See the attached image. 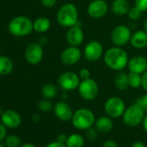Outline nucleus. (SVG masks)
Segmentation results:
<instances>
[{
	"label": "nucleus",
	"mask_w": 147,
	"mask_h": 147,
	"mask_svg": "<svg viewBox=\"0 0 147 147\" xmlns=\"http://www.w3.org/2000/svg\"><path fill=\"white\" fill-rule=\"evenodd\" d=\"M104 62L107 67L119 72L127 67L129 57L127 52L122 47L113 46L106 50L103 55Z\"/></svg>",
	"instance_id": "1"
},
{
	"label": "nucleus",
	"mask_w": 147,
	"mask_h": 147,
	"mask_svg": "<svg viewBox=\"0 0 147 147\" xmlns=\"http://www.w3.org/2000/svg\"><path fill=\"white\" fill-rule=\"evenodd\" d=\"M9 33L15 37H25L34 31L33 21L25 16H17L8 24Z\"/></svg>",
	"instance_id": "2"
},
{
	"label": "nucleus",
	"mask_w": 147,
	"mask_h": 147,
	"mask_svg": "<svg viewBox=\"0 0 147 147\" xmlns=\"http://www.w3.org/2000/svg\"><path fill=\"white\" fill-rule=\"evenodd\" d=\"M78 9L72 3H66L62 5L57 11L56 21L59 25L64 28H70L78 24Z\"/></svg>",
	"instance_id": "3"
},
{
	"label": "nucleus",
	"mask_w": 147,
	"mask_h": 147,
	"mask_svg": "<svg viewBox=\"0 0 147 147\" xmlns=\"http://www.w3.org/2000/svg\"><path fill=\"white\" fill-rule=\"evenodd\" d=\"M95 119L94 113L92 110L82 107L74 112L71 122L75 128L81 131H86L94 125Z\"/></svg>",
	"instance_id": "4"
},
{
	"label": "nucleus",
	"mask_w": 147,
	"mask_h": 147,
	"mask_svg": "<svg viewBox=\"0 0 147 147\" xmlns=\"http://www.w3.org/2000/svg\"><path fill=\"white\" fill-rule=\"evenodd\" d=\"M145 113L144 110L138 103H135L125 108L121 118L125 125L135 127L142 124Z\"/></svg>",
	"instance_id": "5"
},
{
	"label": "nucleus",
	"mask_w": 147,
	"mask_h": 147,
	"mask_svg": "<svg viewBox=\"0 0 147 147\" xmlns=\"http://www.w3.org/2000/svg\"><path fill=\"white\" fill-rule=\"evenodd\" d=\"M81 81L79 75L76 73L67 71L59 76L57 84L63 92H71L78 88Z\"/></svg>",
	"instance_id": "6"
},
{
	"label": "nucleus",
	"mask_w": 147,
	"mask_h": 147,
	"mask_svg": "<svg viewBox=\"0 0 147 147\" xmlns=\"http://www.w3.org/2000/svg\"><path fill=\"white\" fill-rule=\"evenodd\" d=\"M77 89L80 96L87 101L95 100L100 91L98 83L92 78L82 80Z\"/></svg>",
	"instance_id": "7"
},
{
	"label": "nucleus",
	"mask_w": 147,
	"mask_h": 147,
	"mask_svg": "<svg viewBox=\"0 0 147 147\" xmlns=\"http://www.w3.org/2000/svg\"><path fill=\"white\" fill-rule=\"evenodd\" d=\"M125 108L126 107L124 100L118 96L109 97L104 104V110L106 114L112 119H118L122 117Z\"/></svg>",
	"instance_id": "8"
},
{
	"label": "nucleus",
	"mask_w": 147,
	"mask_h": 147,
	"mask_svg": "<svg viewBox=\"0 0 147 147\" xmlns=\"http://www.w3.org/2000/svg\"><path fill=\"white\" fill-rule=\"evenodd\" d=\"M131 35V31L128 26L119 24L113 29L111 32V41L114 46L124 47L130 42Z\"/></svg>",
	"instance_id": "9"
},
{
	"label": "nucleus",
	"mask_w": 147,
	"mask_h": 147,
	"mask_svg": "<svg viewBox=\"0 0 147 147\" xmlns=\"http://www.w3.org/2000/svg\"><path fill=\"white\" fill-rule=\"evenodd\" d=\"M43 55L44 52L42 45L39 42H30L25 47L24 58L30 65H38L42 61Z\"/></svg>",
	"instance_id": "10"
},
{
	"label": "nucleus",
	"mask_w": 147,
	"mask_h": 147,
	"mask_svg": "<svg viewBox=\"0 0 147 147\" xmlns=\"http://www.w3.org/2000/svg\"><path fill=\"white\" fill-rule=\"evenodd\" d=\"M84 57L91 62L99 61L104 55V48L100 42L96 40L89 41L84 48Z\"/></svg>",
	"instance_id": "11"
},
{
	"label": "nucleus",
	"mask_w": 147,
	"mask_h": 147,
	"mask_svg": "<svg viewBox=\"0 0 147 147\" xmlns=\"http://www.w3.org/2000/svg\"><path fill=\"white\" fill-rule=\"evenodd\" d=\"M82 56V50L79 47L76 46H70L65 48L60 55V60L63 65L66 66H74L78 63Z\"/></svg>",
	"instance_id": "12"
},
{
	"label": "nucleus",
	"mask_w": 147,
	"mask_h": 147,
	"mask_svg": "<svg viewBox=\"0 0 147 147\" xmlns=\"http://www.w3.org/2000/svg\"><path fill=\"white\" fill-rule=\"evenodd\" d=\"M109 5L106 0H92L87 7V13L94 19H100L107 15Z\"/></svg>",
	"instance_id": "13"
},
{
	"label": "nucleus",
	"mask_w": 147,
	"mask_h": 147,
	"mask_svg": "<svg viewBox=\"0 0 147 147\" xmlns=\"http://www.w3.org/2000/svg\"><path fill=\"white\" fill-rule=\"evenodd\" d=\"M66 40L68 45L79 47L84 42V32L81 26L74 25L70 28H67L66 32Z\"/></svg>",
	"instance_id": "14"
},
{
	"label": "nucleus",
	"mask_w": 147,
	"mask_h": 147,
	"mask_svg": "<svg viewBox=\"0 0 147 147\" xmlns=\"http://www.w3.org/2000/svg\"><path fill=\"white\" fill-rule=\"evenodd\" d=\"M53 112L55 113V116L62 122L71 121L74 114V111L72 107L65 100L56 102L54 105Z\"/></svg>",
	"instance_id": "15"
},
{
	"label": "nucleus",
	"mask_w": 147,
	"mask_h": 147,
	"mask_svg": "<svg viewBox=\"0 0 147 147\" xmlns=\"http://www.w3.org/2000/svg\"><path fill=\"white\" fill-rule=\"evenodd\" d=\"M0 117H1V122L7 128H18L22 123L21 115L17 111L12 109L5 110Z\"/></svg>",
	"instance_id": "16"
},
{
	"label": "nucleus",
	"mask_w": 147,
	"mask_h": 147,
	"mask_svg": "<svg viewBox=\"0 0 147 147\" xmlns=\"http://www.w3.org/2000/svg\"><path fill=\"white\" fill-rule=\"evenodd\" d=\"M127 68L129 72L137 73L139 75L143 74L147 70V58L144 55H135L129 59Z\"/></svg>",
	"instance_id": "17"
},
{
	"label": "nucleus",
	"mask_w": 147,
	"mask_h": 147,
	"mask_svg": "<svg viewBox=\"0 0 147 147\" xmlns=\"http://www.w3.org/2000/svg\"><path fill=\"white\" fill-rule=\"evenodd\" d=\"M131 45L136 49H143L147 47V32L144 30L135 31L130 40Z\"/></svg>",
	"instance_id": "18"
},
{
	"label": "nucleus",
	"mask_w": 147,
	"mask_h": 147,
	"mask_svg": "<svg viewBox=\"0 0 147 147\" xmlns=\"http://www.w3.org/2000/svg\"><path fill=\"white\" fill-rule=\"evenodd\" d=\"M94 127L97 129L99 132L107 133L113 130V119L109 116H101L95 119Z\"/></svg>",
	"instance_id": "19"
},
{
	"label": "nucleus",
	"mask_w": 147,
	"mask_h": 147,
	"mask_svg": "<svg viewBox=\"0 0 147 147\" xmlns=\"http://www.w3.org/2000/svg\"><path fill=\"white\" fill-rule=\"evenodd\" d=\"M131 6L127 0H113L111 4L112 12L119 17L127 15Z\"/></svg>",
	"instance_id": "20"
},
{
	"label": "nucleus",
	"mask_w": 147,
	"mask_h": 147,
	"mask_svg": "<svg viewBox=\"0 0 147 147\" xmlns=\"http://www.w3.org/2000/svg\"><path fill=\"white\" fill-rule=\"evenodd\" d=\"M51 27V22L48 18L45 17H40L37 18L35 21H33V28L34 31L43 34L49 30Z\"/></svg>",
	"instance_id": "21"
},
{
	"label": "nucleus",
	"mask_w": 147,
	"mask_h": 147,
	"mask_svg": "<svg viewBox=\"0 0 147 147\" xmlns=\"http://www.w3.org/2000/svg\"><path fill=\"white\" fill-rule=\"evenodd\" d=\"M114 86L119 91H125L130 88L128 74L124 71L118 72L114 78Z\"/></svg>",
	"instance_id": "22"
},
{
	"label": "nucleus",
	"mask_w": 147,
	"mask_h": 147,
	"mask_svg": "<svg viewBox=\"0 0 147 147\" xmlns=\"http://www.w3.org/2000/svg\"><path fill=\"white\" fill-rule=\"evenodd\" d=\"M13 61L7 55H0V76H8L13 71Z\"/></svg>",
	"instance_id": "23"
},
{
	"label": "nucleus",
	"mask_w": 147,
	"mask_h": 147,
	"mask_svg": "<svg viewBox=\"0 0 147 147\" xmlns=\"http://www.w3.org/2000/svg\"><path fill=\"white\" fill-rule=\"evenodd\" d=\"M85 144V138L79 133H72L67 135L66 141L67 147H83Z\"/></svg>",
	"instance_id": "24"
},
{
	"label": "nucleus",
	"mask_w": 147,
	"mask_h": 147,
	"mask_svg": "<svg viewBox=\"0 0 147 147\" xmlns=\"http://www.w3.org/2000/svg\"><path fill=\"white\" fill-rule=\"evenodd\" d=\"M41 94L43 98L52 100L58 94V88L53 83H47L41 88Z\"/></svg>",
	"instance_id": "25"
},
{
	"label": "nucleus",
	"mask_w": 147,
	"mask_h": 147,
	"mask_svg": "<svg viewBox=\"0 0 147 147\" xmlns=\"http://www.w3.org/2000/svg\"><path fill=\"white\" fill-rule=\"evenodd\" d=\"M128 79H129L130 88L137 89L142 86V75H139V74H137V73L129 72Z\"/></svg>",
	"instance_id": "26"
},
{
	"label": "nucleus",
	"mask_w": 147,
	"mask_h": 147,
	"mask_svg": "<svg viewBox=\"0 0 147 147\" xmlns=\"http://www.w3.org/2000/svg\"><path fill=\"white\" fill-rule=\"evenodd\" d=\"M5 144L6 147H20L22 144V139L16 134L8 135L5 139Z\"/></svg>",
	"instance_id": "27"
},
{
	"label": "nucleus",
	"mask_w": 147,
	"mask_h": 147,
	"mask_svg": "<svg viewBox=\"0 0 147 147\" xmlns=\"http://www.w3.org/2000/svg\"><path fill=\"white\" fill-rule=\"evenodd\" d=\"M37 106H38L39 110L43 112V113H49V112H50V111H52L54 109V104L52 103L51 100L46 99V98L42 99L38 102Z\"/></svg>",
	"instance_id": "28"
},
{
	"label": "nucleus",
	"mask_w": 147,
	"mask_h": 147,
	"mask_svg": "<svg viewBox=\"0 0 147 147\" xmlns=\"http://www.w3.org/2000/svg\"><path fill=\"white\" fill-rule=\"evenodd\" d=\"M142 13H143V12H142L141 11H139V10L134 5L133 7H131V8H130V10H129V11H128V13H127V16H128V18H129L131 20H132V21H137L138 19L140 18Z\"/></svg>",
	"instance_id": "29"
},
{
	"label": "nucleus",
	"mask_w": 147,
	"mask_h": 147,
	"mask_svg": "<svg viewBox=\"0 0 147 147\" xmlns=\"http://www.w3.org/2000/svg\"><path fill=\"white\" fill-rule=\"evenodd\" d=\"M86 138L88 141L91 142H94L97 138H98V131L95 127H90L88 129H87L86 131Z\"/></svg>",
	"instance_id": "30"
},
{
	"label": "nucleus",
	"mask_w": 147,
	"mask_h": 147,
	"mask_svg": "<svg viewBox=\"0 0 147 147\" xmlns=\"http://www.w3.org/2000/svg\"><path fill=\"white\" fill-rule=\"evenodd\" d=\"M134 5L142 12L147 11V0H135Z\"/></svg>",
	"instance_id": "31"
},
{
	"label": "nucleus",
	"mask_w": 147,
	"mask_h": 147,
	"mask_svg": "<svg viewBox=\"0 0 147 147\" xmlns=\"http://www.w3.org/2000/svg\"><path fill=\"white\" fill-rule=\"evenodd\" d=\"M136 103H138L144 110V112L147 113V93L145 94L140 96L139 98H138Z\"/></svg>",
	"instance_id": "32"
},
{
	"label": "nucleus",
	"mask_w": 147,
	"mask_h": 147,
	"mask_svg": "<svg viewBox=\"0 0 147 147\" xmlns=\"http://www.w3.org/2000/svg\"><path fill=\"white\" fill-rule=\"evenodd\" d=\"M79 76L81 78V80H86V79H89L91 78V72L88 68L87 67H82L80 72H79Z\"/></svg>",
	"instance_id": "33"
},
{
	"label": "nucleus",
	"mask_w": 147,
	"mask_h": 147,
	"mask_svg": "<svg viewBox=\"0 0 147 147\" xmlns=\"http://www.w3.org/2000/svg\"><path fill=\"white\" fill-rule=\"evenodd\" d=\"M57 3V0H41V4L43 7L50 9L53 8Z\"/></svg>",
	"instance_id": "34"
},
{
	"label": "nucleus",
	"mask_w": 147,
	"mask_h": 147,
	"mask_svg": "<svg viewBox=\"0 0 147 147\" xmlns=\"http://www.w3.org/2000/svg\"><path fill=\"white\" fill-rule=\"evenodd\" d=\"M6 137H7L6 126L2 122H0V142H2L3 140H5Z\"/></svg>",
	"instance_id": "35"
},
{
	"label": "nucleus",
	"mask_w": 147,
	"mask_h": 147,
	"mask_svg": "<svg viewBox=\"0 0 147 147\" xmlns=\"http://www.w3.org/2000/svg\"><path fill=\"white\" fill-rule=\"evenodd\" d=\"M102 147H119V144L113 139H107L103 143Z\"/></svg>",
	"instance_id": "36"
},
{
	"label": "nucleus",
	"mask_w": 147,
	"mask_h": 147,
	"mask_svg": "<svg viewBox=\"0 0 147 147\" xmlns=\"http://www.w3.org/2000/svg\"><path fill=\"white\" fill-rule=\"evenodd\" d=\"M45 147H67L66 144H63V143H61L57 140L55 141H52L50 143H49Z\"/></svg>",
	"instance_id": "37"
},
{
	"label": "nucleus",
	"mask_w": 147,
	"mask_h": 147,
	"mask_svg": "<svg viewBox=\"0 0 147 147\" xmlns=\"http://www.w3.org/2000/svg\"><path fill=\"white\" fill-rule=\"evenodd\" d=\"M141 88L147 93V70L142 75V86Z\"/></svg>",
	"instance_id": "38"
},
{
	"label": "nucleus",
	"mask_w": 147,
	"mask_h": 147,
	"mask_svg": "<svg viewBox=\"0 0 147 147\" xmlns=\"http://www.w3.org/2000/svg\"><path fill=\"white\" fill-rule=\"evenodd\" d=\"M67 138V135H66L65 133H59L56 137V140L63 144H66Z\"/></svg>",
	"instance_id": "39"
},
{
	"label": "nucleus",
	"mask_w": 147,
	"mask_h": 147,
	"mask_svg": "<svg viewBox=\"0 0 147 147\" xmlns=\"http://www.w3.org/2000/svg\"><path fill=\"white\" fill-rule=\"evenodd\" d=\"M131 147H146L145 144L143 141L140 140H137L135 142H133L131 145Z\"/></svg>",
	"instance_id": "40"
},
{
	"label": "nucleus",
	"mask_w": 147,
	"mask_h": 147,
	"mask_svg": "<svg viewBox=\"0 0 147 147\" xmlns=\"http://www.w3.org/2000/svg\"><path fill=\"white\" fill-rule=\"evenodd\" d=\"M32 120H33L35 123H38V122H40V120H41V117H40V115H39V114H37V113H34V114L32 115Z\"/></svg>",
	"instance_id": "41"
},
{
	"label": "nucleus",
	"mask_w": 147,
	"mask_h": 147,
	"mask_svg": "<svg viewBox=\"0 0 147 147\" xmlns=\"http://www.w3.org/2000/svg\"><path fill=\"white\" fill-rule=\"evenodd\" d=\"M142 125H143V128H144V131L147 132V113L145 114V116L144 118V120L142 122Z\"/></svg>",
	"instance_id": "42"
},
{
	"label": "nucleus",
	"mask_w": 147,
	"mask_h": 147,
	"mask_svg": "<svg viewBox=\"0 0 147 147\" xmlns=\"http://www.w3.org/2000/svg\"><path fill=\"white\" fill-rule=\"evenodd\" d=\"M47 42H48V38L45 37V36H42V37L39 38V42H39L41 45H44V44L47 43Z\"/></svg>",
	"instance_id": "43"
},
{
	"label": "nucleus",
	"mask_w": 147,
	"mask_h": 147,
	"mask_svg": "<svg viewBox=\"0 0 147 147\" xmlns=\"http://www.w3.org/2000/svg\"><path fill=\"white\" fill-rule=\"evenodd\" d=\"M20 147H36V146L30 143H25V144H23Z\"/></svg>",
	"instance_id": "44"
},
{
	"label": "nucleus",
	"mask_w": 147,
	"mask_h": 147,
	"mask_svg": "<svg viewBox=\"0 0 147 147\" xmlns=\"http://www.w3.org/2000/svg\"><path fill=\"white\" fill-rule=\"evenodd\" d=\"M144 30L147 32V18H146V19L144 20Z\"/></svg>",
	"instance_id": "45"
},
{
	"label": "nucleus",
	"mask_w": 147,
	"mask_h": 147,
	"mask_svg": "<svg viewBox=\"0 0 147 147\" xmlns=\"http://www.w3.org/2000/svg\"><path fill=\"white\" fill-rule=\"evenodd\" d=\"M4 111H5V110L3 109V107H2L1 106H0V116H1V115H2V113H4Z\"/></svg>",
	"instance_id": "46"
},
{
	"label": "nucleus",
	"mask_w": 147,
	"mask_h": 147,
	"mask_svg": "<svg viewBox=\"0 0 147 147\" xmlns=\"http://www.w3.org/2000/svg\"><path fill=\"white\" fill-rule=\"evenodd\" d=\"M0 147H6V145H5V144H3L0 142Z\"/></svg>",
	"instance_id": "47"
},
{
	"label": "nucleus",
	"mask_w": 147,
	"mask_h": 147,
	"mask_svg": "<svg viewBox=\"0 0 147 147\" xmlns=\"http://www.w3.org/2000/svg\"><path fill=\"white\" fill-rule=\"evenodd\" d=\"M0 53H1V45H0Z\"/></svg>",
	"instance_id": "48"
}]
</instances>
